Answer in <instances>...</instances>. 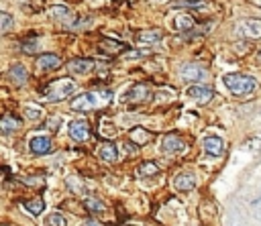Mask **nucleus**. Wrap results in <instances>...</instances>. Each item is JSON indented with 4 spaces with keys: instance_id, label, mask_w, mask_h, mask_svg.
I'll list each match as a JSON object with an SVG mask.
<instances>
[{
    "instance_id": "obj_1",
    "label": "nucleus",
    "mask_w": 261,
    "mask_h": 226,
    "mask_svg": "<svg viewBox=\"0 0 261 226\" xmlns=\"http://www.w3.org/2000/svg\"><path fill=\"white\" fill-rule=\"evenodd\" d=\"M109 98H111V92H86V94H80L78 98H74L70 106L74 110L88 112V110H94V108L102 106L104 102H109Z\"/></svg>"
},
{
    "instance_id": "obj_2",
    "label": "nucleus",
    "mask_w": 261,
    "mask_h": 226,
    "mask_svg": "<svg viewBox=\"0 0 261 226\" xmlns=\"http://www.w3.org/2000/svg\"><path fill=\"white\" fill-rule=\"evenodd\" d=\"M225 86L229 88L231 94L235 96H245L255 90V78L245 76V74H227L225 76Z\"/></svg>"
},
{
    "instance_id": "obj_3",
    "label": "nucleus",
    "mask_w": 261,
    "mask_h": 226,
    "mask_svg": "<svg viewBox=\"0 0 261 226\" xmlns=\"http://www.w3.org/2000/svg\"><path fill=\"white\" fill-rule=\"evenodd\" d=\"M76 90V84L70 80V78H62V80H56V82H51L49 86H45L43 94L47 96V100L51 102H60L68 96H72Z\"/></svg>"
},
{
    "instance_id": "obj_4",
    "label": "nucleus",
    "mask_w": 261,
    "mask_h": 226,
    "mask_svg": "<svg viewBox=\"0 0 261 226\" xmlns=\"http://www.w3.org/2000/svg\"><path fill=\"white\" fill-rule=\"evenodd\" d=\"M162 153H166V155H176V153H182L184 149H186V145H184V141L178 137V135H174V133H170V135H166L164 139H162Z\"/></svg>"
},
{
    "instance_id": "obj_5",
    "label": "nucleus",
    "mask_w": 261,
    "mask_h": 226,
    "mask_svg": "<svg viewBox=\"0 0 261 226\" xmlns=\"http://www.w3.org/2000/svg\"><path fill=\"white\" fill-rule=\"evenodd\" d=\"M68 131H70V137H72L74 141H78V143H84V141H88V137H90V125H88L86 121H82V119L72 121L70 127H68Z\"/></svg>"
},
{
    "instance_id": "obj_6",
    "label": "nucleus",
    "mask_w": 261,
    "mask_h": 226,
    "mask_svg": "<svg viewBox=\"0 0 261 226\" xmlns=\"http://www.w3.org/2000/svg\"><path fill=\"white\" fill-rule=\"evenodd\" d=\"M186 94H188V98H192L198 104H208L213 100V90L206 86H190Z\"/></svg>"
},
{
    "instance_id": "obj_7",
    "label": "nucleus",
    "mask_w": 261,
    "mask_h": 226,
    "mask_svg": "<svg viewBox=\"0 0 261 226\" xmlns=\"http://www.w3.org/2000/svg\"><path fill=\"white\" fill-rule=\"evenodd\" d=\"M202 147L208 155H213V157H221L225 155V141L221 137H206L202 141Z\"/></svg>"
},
{
    "instance_id": "obj_8",
    "label": "nucleus",
    "mask_w": 261,
    "mask_h": 226,
    "mask_svg": "<svg viewBox=\"0 0 261 226\" xmlns=\"http://www.w3.org/2000/svg\"><path fill=\"white\" fill-rule=\"evenodd\" d=\"M68 70L74 74V76H86L94 70V60H88V58H78V60H72Z\"/></svg>"
},
{
    "instance_id": "obj_9",
    "label": "nucleus",
    "mask_w": 261,
    "mask_h": 226,
    "mask_svg": "<svg viewBox=\"0 0 261 226\" xmlns=\"http://www.w3.org/2000/svg\"><path fill=\"white\" fill-rule=\"evenodd\" d=\"M151 98V88L147 86V84H143V82H137L129 92H127V100H131V102H145V100H149Z\"/></svg>"
},
{
    "instance_id": "obj_10",
    "label": "nucleus",
    "mask_w": 261,
    "mask_h": 226,
    "mask_svg": "<svg viewBox=\"0 0 261 226\" xmlns=\"http://www.w3.org/2000/svg\"><path fill=\"white\" fill-rule=\"evenodd\" d=\"M241 35L251 37V39H259L261 37V19H247L239 25Z\"/></svg>"
},
{
    "instance_id": "obj_11",
    "label": "nucleus",
    "mask_w": 261,
    "mask_h": 226,
    "mask_svg": "<svg viewBox=\"0 0 261 226\" xmlns=\"http://www.w3.org/2000/svg\"><path fill=\"white\" fill-rule=\"evenodd\" d=\"M29 149L33 155H47L51 153V149H54V143H51V139L47 137H33L31 143H29Z\"/></svg>"
},
{
    "instance_id": "obj_12",
    "label": "nucleus",
    "mask_w": 261,
    "mask_h": 226,
    "mask_svg": "<svg viewBox=\"0 0 261 226\" xmlns=\"http://www.w3.org/2000/svg\"><path fill=\"white\" fill-rule=\"evenodd\" d=\"M62 66V60L56 53H43L37 58V68L39 70H58Z\"/></svg>"
},
{
    "instance_id": "obj_13",
    "label": "nucleus",
    "mask_w": 261,
    "mask_h": 226,
    "mask_svg": "<svg viewBox=\"0 0 261 226\" xmlns=\"http://www.w3.org/2000/svg\"><path fill=\"white\" fill-rule=\"evenodd\" d=\"M180 76H182L184 82H198V80L204 78V70L200 66H196V64H188V66L182 68Z\"/></svg>"
},
{
    "instance_id": "obj_14",
    "label": "nucleus",
    "mask_w": 261,
    "mask_h": 226,
    "mask_svg": "<svg viewBox=\"0 0 261 226\" xmlns=\"http://www.w3.org/2000/svg\"><path fill=\"white\" fill-rule=\"evenodd\" d=\"M27 78H29V74H27V70H25L23 64L11 66V70H9V80H11L15 86H23V84L27 82Z\"/></svg>"
},
{
    "instance_id": "obj_15",
    "label": "nucleus",
    "mask_w": 261,
    "mask_h": 226,
    "mask_svg": "<svg viewBox=\"0 0 261 226\" xmlns=\"http://www.w3.org/2000/svg\"><path fill=\"white\" fill-rule=\"evenodd\" d=\"M174 186L178 192H190L196 188V178L192 174H180V176H176Z\"/></svg>"
},
{
    "instance_id": "obj_16",
    "label": "nucleus",
    "mask_w": 261,
    "mask_h": 226,
    "mask_svg": "<svg viewBox=\"0 0 261 226\" xmlns=\"http://www.w3.org/2000/svg\"><path fill=\"white\" fill-rule=\"evenodd\" d=\"M98 155H100V159H102V161H107V163H115V161L119 159V151H117L115 143H109V141L100 145Z\"/></svg>"
},
{
    "instance_id": "obj_17",
    "label": "nucleus",
    "mask_w": 261,
    "mask_h": 226,
    "mask_svg": "<svg viewBox=\"0 0 261 226\" xmlns=\"http://www.w3.org/2000/svg\"><path fill=\"white\" fill-rule=\"evenodd\" d=\"M160 174V165L158 163H153V161H145L137 167V176L139 178H153V176H158Z\"/></svg>"
},
{
    "instance_id": "obj_18",
    "label": "nucleus",
    "mask_w": 261,
    "mask_h": 226,
    "mask_svg": "<svg viewBox=\"0 0 261 226\" xmlns=\"http://www.w3.org/2000/svg\"><path fill=\"white\" fill-rule=\"evenodd\" d=\"M21 125H23L21 119H17L13 115H5L3 121H0V131H3V133H13V131L21 129Z\"/></svg>"
},
{
    "instance_id": "obj_19",
    "label": "nucleus",
    "mask_w": 261,
    "mask_h": 226,
    "mask_svg": "<svg viewBox=\"0 0 261 226\" xmlns=\"http://www.w3.org/2000/svg\"><path fill=\"white\" fill-rule=\"evenodd\" d=\"M162 31H143L137 35V43H158L162 41Z\"/></svg>"
},
{
    "instance_id": "obj_20",
    "label": "nucleus",
    "mask_w": 261,
    "mask_h": 226,
    "mask_svg": "<svg viewBox=\"0 0 261 226\" xmlns=\"http://www.w3.org/2000/svg\"><path fill=\"white\" fill-rule=\"evenodd\" d=\"M49 15L54 19H60V21H70L72 19V11L68 7H60V5L49 7Z\"/></svg>"
},
{
    "instance_id": "obj_21",
    "label": "nucleus",
    "mask_w": 261,
    "mask_h": 226,
    "mask_svg": "<svg viewBox=\"0 0 261 226\" xmlns=\"http://www.w3.org/2000/svg\"><path fill=\"white\" fill-rule=\"evenodd\" d=\"M23 206H25V210H27V212H31L33 216H39V214L45 210V204H43V200H41V198L27 200V202H23Z\"/></svg>"
},
{
    "instance_id": "obj_22",
    "label": "nucleus",
    "mask_w": 261,
    "mask_h": 226,
    "mask_svg": "<svg viewBox=\"0 0 261 226\" xmlns=\"http://www.w3.org/2000/svg\"><path fill=\"white\" fill-rule=\"evenodd\" d=\"M170 7L172 9H202L204 0H174Z\"/></svg>"
},
{
    "instance_id": "obj_23",
    "label": "nucleus",
    "mask_w": 261,
    "mask_h": 226,
    "mask_svg": "<svg viewBox=\"0 0 261 226\" xmlns=\"http://www.w3.org/2000/svg\"><path fill=\"white\" fill-rule=\"evenodd\" d=\"M45 226H68V220H66L64 214L54 212V214H49V216L45 218Z\"/></svg>"
},
{
    "instance_id": "obj_24",
    "label": "nucleus",
    "mask_w": 261,
    "mask_h": 226,
    "mask_svg": "<svg viewBox=\"0 0 261 226\" xmlns=\"http://www.w3.org/2000/svg\"><path fill=\"white\" fill-rule=\"evenodd\" d=\"M100 43H102V47H109V49H107V53H111V55H117V53H121L123 49H127L123 43L113 41V39H102Z\"/></svg>"
},
{
    "instance_id": "obj_25",
    "label": "nucleus",
    "mask_w": 261,
    "mask_h": 226,
    "mask_svg": "<svg viewBox=\"0 0 261 226\" xmlns=\"http://www.w3.org/2000/svg\"><path fill=\"white\" fill-rule=\"evenodd\" d=\"M176 27H178L180 31L190 33V31L194 29V19H192V17H188V15H180V17L176 19Z\"/></svg>"
},
{
    "instance_id": "obj_26",
    "label": "nucleus",
    "mask_w": 261,
    "mask_h": 226,
    "mask_svg": "<svg viewBox=\"0 0 261 226\" xmlns=\"http://www.w3.org/2000/svg\"><path fill=\"white\" fill-rule=\"evenodd\" d=\"M84 208L88 212H104V204L100 200H96V198H86L84 200Z\"/></svg>"
},
{
    "instance_id": "obj_27",
    "label": "nucleus",
    "mask_w": 261,
    "mask_h": 226,
    "mask_svg": "<svg viewBox=\"0 0 261 226\" xmlns=\"http://www.w3.org/2000/svg\"><path fill=\"white\" fill-rule=\"evenodd\" d=\"M13 17L9 13H0V33H9V29L13 27Z\"/></svg>"
},
{
    "instance_id": "obj_28",
    "label": "nucleus",
    "mask_w": 261,
    "mask_h": 226,
    "mask_svg": "<svg viewBox=\"0 0 261 226\" xmlns=\"http://www.w3.org/2000/svg\"><path fill=\"white\" fill-rule=\"evenodd\" d=\"M25 117H27L29 121H39V119L43 117V110H41L39 106H27V108H25Z\"/></svg>"
},
{
    "instance_id": "obj_29",
    "label": "nucleus",
    "mask_w": 261,
    "mask_h": 226,
    "mask_svg": "<svg viewBox=\"0 0 261 226\" xmlns=\"http://www.w3.org/2000/svg\"><path fill=\"white\" fill-rule=\"evenodd\" d=\"M131 139H135L137 143H145V141L149 139V133H147L145 129L137 127V129H133V131H131Z\"/></svg>"
},
{
    "instance_id": "obj_30",
    "label": "nucleus",
    "mask_w": 261,
    "mask_h": 226,
    "mask_svg": "<svg viewBox=\"0 0 261 226\" xmlns=\"http://www.w3.org/2000/svg\"><path fill=\"white\" fill-rule=\"evenodd\" d=\"M84 226H102L98 220H94V218H88L86 222H84Z\"/></svg>"
},
{
    "instance_id": "obj_31",
    "label": "nucleus",
    "mask_w": 261,
    "mask_h": 226,
    "mask_svg": "<svg viewBox=\"0 0 261 226\" xmlns=\"http://www.w3.org/2000/svg\"><path fill=\"white\" fill-rule=\"evenodd\" d=\"M257 62L261 64V49H259V53H257Z\"/></svg>"
}]
</instances>
